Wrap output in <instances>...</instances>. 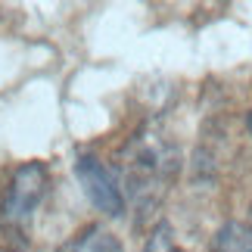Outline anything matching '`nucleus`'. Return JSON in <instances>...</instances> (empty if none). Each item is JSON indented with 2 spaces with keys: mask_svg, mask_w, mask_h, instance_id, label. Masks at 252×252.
<instances>
[{
  "mask_svg": "<svg viewBox=\"0 0 252 252\" xmlns=\"http://www.w3.org/2000/svg\"><path fill=\"white\" fill-rule=\"evenodd\" d=\"M75 178H78L84 196L91 199L94 209H100L103 215H109V218L125 215L128 199H125L119 171L109 168L100 156H94V153H78V156H75Z\"/></svg>",
  "mask_w": 252,
  "mask_h": 252,
  "instance_id": "nucleus-3",
  "label": "nucleus"
},
{
  "mask_svg": "<svg viewBox=\"0 0 252 252\" xmlns=\"http://www.w3.org/2000/svg\"><path fill=\"white\" fill-rule=\"evenodd\" d=\"M56 252H125V246L106 224H84Z\"/></svg>",
  "mask_w": 252,
  "mask_h": 252,
  "instance_id": "nucleus-4",
  "label": "nucleus"
},
{
  "mask_svg": "<svg viewBox=\"0 0 252 252\" xmlns=\"http://www.w3.org/2000/svg\"><path fill=\"white\" fill-rule=\"evenodd\" d=\"M209 252H252V227L249 221H224L212 237Z\"/></svg>",
  "mask_w": 252,
  "mask_h": 252,
  "instance_id": "nucleus-5",
  "label": "nucleus"
},
{
  "mask_svg": "<svg viewBox=\"0 0 252 252\" xmlns=\"http://www.w3.org/2000/svg\"><path fill=\"white\" fill-rule=\"evenodd\" d=\"M249 131H252V115H249Z\"/></svg>",
  "mask_w": 252,
  "mask_h": 252,
  "instance_id": "nucleus-7",
  "label": "nucleus"
},
{
  "mask_svg": "<svg viewBox=\"0 0 252 252\" xmlns=\"http://www.w3.org/2000/svg\"><path fill=\"white\" fill-rule=\"evenodd\" d=\"M143 252H184V249L178 246V240H174V230L162 221V224L153 227V234H150L147 249H143Z\"/></svg>",
  "mask_w": 252,
  "mask_h": 252,
  "instance_id": "nucleus-6",
  "label": "nucleus"
},
{
  "mask_svg": "<svg viewBox=\"0 0 252 252\" xmlns=\"http://www.w3.org/2000/svg\"><path fill=\"white\" fill-rule=\"evenodd\" d=\"M178 168H181V153L174 147V140L165 134L162 125L147 122L125 143L115 171H119L125 199H131L137 209L150 212L171 190Z\"/></svg>",
  "mask_w": 252,
  "mask_h": 252,
  "instance_id": "nucleus-1",
  "label": "nucleus"
},
{
  "mask_svg": "<svg viewBox=\"0 0 252 252\" xmlns=\"http://www.w3.org/2000/svg\"><path fill=\"white\" fill-rule=\"evenodd\" d=\"M47 187H50V174L44 162H22L6 184L3 202H0V224L6 230H25L41 199L47 196Z\"/></svg>",
  "mask_w": 252,
  "mask_h": 252,
  "instance_id": "nucleus-2",
  "label": "nucleus"
},
{
  "mask_svg": "<svg viewBox=\"0 0 252 252\" xmlns=\"http://www.w3.org/2000/svg\"><path fill=\"white\" fill-rule=\"evenodd\" d=\"M249 227H252V212H249Z\"/></svg>",
  "mask_w": 252,
  "mask_h": 252,
  "instance_id": "nucleus-8",
  "label": "nucleus"
}]
</instances>
